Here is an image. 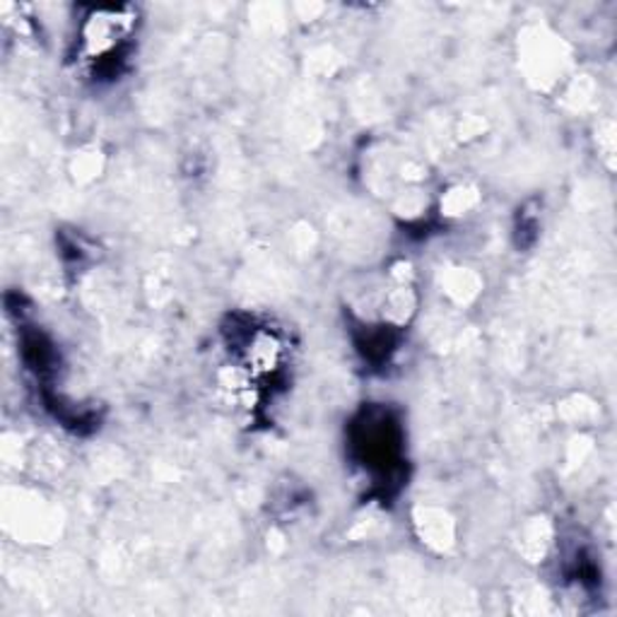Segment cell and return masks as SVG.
Segmentation results:
<instances>
[{
	"label": "cell",
	"mask_w": 617,
	"mask_h": 617,
	"mask_svg": "<svg viewBox=\"0 0 617 617\" xmlns=\"http://www.w3.org/2000/svg\"><path fill=\"white\" fill-rule=\"evenodd\" d=\"M131 16L123 10H100L85 24V44L94 53H109L119 47L121 37L131 30Z\"/></svg>",
	"instance_id": "1"
}]
</instances>
